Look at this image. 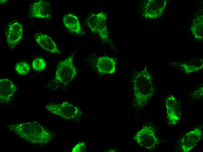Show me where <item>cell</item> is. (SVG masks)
I'll list each match as a JSON object with an SVG mask.
<instances>
[{"label": "cell", "instance_id": "cell-11", "mask_svg": "<svg viewBox=\"0 0 203 152\" xmlns=\"http://www.w3.org/2000/svg\"><path fill=\"white\" fill-rule=\"evenodd\" d=\"M23 27L18 22L8 25L6 32V39L9 46L13 49L21 39L23 34Z\"/></svg>", "mask_w": 203, "mask_h": 152}, {"label": "cell", "instance_id": "cell-1", "mask_svg": "<svg viewBox=\"0 0 203 152\" xmlns=\"http://www.w3.org/2000/svg\"><path fill=\"white\" fill-rule=\"evenodd\" d=\"M10 131L26 142L33 144L43 145L50 141L54 134L37 122H26L9 125Z\"/></svg>", "mask_w": 203, "mask_h": 152}, {"label": "cell", "instance_id": "cell-19", "mask_svg": "<svg viewBox=\"0 0 203 152\" xmlns=\"http://www.w3.org/2000/svg\"><path fill=\"white\" fill-rule=\"evenodd\" d=\"M46 66V63L44 59L42 58H38L33 60L32 66L34 70L41 71L44 70Z\"/></svg>", "mask_w": 203, "mask_h": 152}, {"label": "cell", "instance_id": "cell-14", "mask_svg": "<svg viewBox=\"0 0 203 152\" xmlns=\"http://www.w3.org/2000/svg\"><path fill=\"white\" fill-rule=\"evenodd\" d=\"M64 25L70 32L78 35L84 34L78 17L73 13H67L64 16Z\"/></svg>", "mask_w": 203, "mask_h": 152}, {"label": "cell", "instance_id": "cell-13", "mask_svg": "<svg viewBox=\"0 0 203 152\" xmlns=\"http://www.w3.org/2000/svg\"><path fill=\"white\" fill-rule=\"evenodd\" d=\"M35 39L36 42L42 49L52 53L60 54L56 44L48 35L39 32L35 34Z\"/></svg>", "mask_w": 203, "mask_h": 152}, {"label": "cell", "instance_id": "cell-6", "mask_svg": "<svg viewBox=\"0 0 203 152\" xmlns=\"http://www.w3.org/2000/svg\"><path fill=\"white\" fill-rule=\"evenodd\" d=\"M134 139L140 146L148 150L155 149L160 144L154 128L150 126H145L139 131Z\"/></svg>", "mask_w": 203, "mask_h": 152}, {"label": "cell", "instance_id": "cell-7", "mask_svg": "<svg viewBox=\"0 0 203 152\" xmlns=\"http://www.w3.org/2000/svg\"><path fill=\"white\" fill-rule=\"evenodd\" d=\"M167 116L169 125H175L179 121L181 112L180 106L175 97L169 94L165 100Z\"/></svg>", "mask_w": 203, "mask_h": 152}, {"label": "cell", "instance_id": "cell-2", "mask_svg": "<svg viewBox=\"0 0 203 152\" xmlns=\"http://www.w3.org/2000/svg\"><path fill=\"white\" fill-rule=\"evenodd\" d=\"M134 104L140 108H144L153 95L155 88L151 75L146 66L136 74L133 80Z\"/></svg>", "mask_w": 203, "mask_h": 152}, {"label": "cell", "instance_id": "cell-8", "mask_svg": "<svg viewBox=\"0 0 203 152\" xmlns=\"http://www.w3.org/2000/svg\"><path fill=\"white\" fill-rule=\"evenodd\" d=\"M167 5L165 0H147L144 6L143 15L146 18H158L161 15Z\"/></svg>", "mask_w": 203, "mask_h": 152}, {"label": "cell", "instance_id": "cell-10", "mask_svg": "<svg viewBox=\"0 0 203 152\" xmlns=\"http://www.w3.org/2000/svg\"><path fill=\"white\" fill-rule=\"evenodd\" d=\"M29 13L33 18L49 20L51 18L52 7L46 1L39 0L31 5Z\"/></svg>", "mask_w": 203, "mask_h": 152}, {"label": "cell", "instance_id": "cell-4", "mask_svg": "<svg viewBox=\"0 0 203 152\" xmlns=\"http://www.w3.org/2000/svg\"><path fill=\"white\" fill-rule=\"evenodd\" d=\"M50 113L65 120L79 121L82 115L81 110L67 101L48 103L45 106Z\"/></svg>", "mask_w": 203, "mask_h": 152}, {"label": "cell", "instance_id": "cell-5", "mask_svg": "<svg viewBox=\"0 0 203 152\" xmlns=\"http://www.w3.org/2000/svg\"><path fill=\"white\" fill-rule=\"evenodd\" d=\"M107 14L103 12L91 14L87 20V25L93 33L97 34L107 43H110L106 24Z\"/></svg>", "mask_w": 203, "mask_h": 152}, {"label": "cell", "instance_id": "cell-20", "mask_svg": "<svg viewBox=\"0 0 203 152\" xmlns=\"http://www.w3.org/2000/svg\"><path fill=\"white\" fill-rule=\"evenodd\" d=\"M86 151V146L84 141H82L77 144L73 148L72 152H85Z\"/></svg>", "mask_w": 203, "mask_h": 152}, {"label": "cell", "instance_id": "cell-16", "mask_svg": "<svg viewBox=\"0 0 203 152\" xmlns=\"http://www.w3.org/2000/svg\"><path fill=\"white\" fill-rule=\"evenodd\" d=\"M192 34L198 40L203 39V14L197 13L193 20L191 27Z\"/></svg>", "mask_w": 203, "mask_h": 152}, {"label": "cell", "instance_id": "cell-18", "mask_svg": "<svg viewBox=\"0 0 203 152\" xmlns=\"http://www.w3.org/2000/svg\"><path fill=\"white\" fill-rule=\"evenodd\" d=\"M15 70L20 75H25L29 71L30 67L29 64L24 61L18 63L15 65Z\"/></svg>", "mask_w": 203, "mask_h": 152}, {"label": "cell", "instance_id": "cell-15", "mask_svg": "<svg viewBox=\"0 0 203 152\" xmlns=\"http://www.w3.org/2000/svg\"><path fill=\"white\" fill-rule=\"evenodd\" d=\"M116 64L113 58L108 56H100L98 58L96 66L99 73L112 74L115 71Z\"/></svg>", "mask_w": 203, "mask_h": 152}, {"label": "cell", "instance_id": "cell-17", "mask_svg": "<svg viewBox=\"0 0 203 152\" xmlns=\"http://www.w3.org/2000/svg\"><path fill=\"white\" fill-rule=\"evenodd\" d=\"M190 63H183L181 64L180 69L184 72L190 73L196 71L201 69L203 67V65L195 64L193 63L191 64Z\"/></svg>", "mask_w": 203, "mask_h": 152}, {"label": "cell", "instance_id": "cell-9", "mask_svg": "<svg viewBox=\"0 0 203 152\" xmlns=\"http://www.w3.org/2000/svg\"><path fill=\"white\" fill-rule=\"evenodd\" d=\"M203 134L202 130L200 128H196L186 133L181 141V151L188 152L191 150L200 141Z\"/></svg>", "mask_w": 203, "mask_h": 152}, {"label": "cell", "instance_id": "cell-3", "mask_svg": "<svg viewBox=\"0 0 203 152\" xmlns=\"http://www.w3.org/2000/svg\"><path fill=\"white\" fill-rule=\"evenodd\" d=\"M75 52L58 63L54 77L51 82L52 88L56 89L65 86L76 76L77 71L73 63Z\"/></svg>", "mask_w": 203, "mask_h": 152}, {"label": "cell", "instance_id": "cell-12", "mask_svg": "<svg viewBox=\"0 0 203 152\" xmlns=\"http://www.w3.org/2000/svg\"><path fill=\"white\" fill-rule=\"evenodd\" d=\"M18 87L10 79L4 78L0 79V102L8 103L12 100Z\"/></svg>", "mask_w": 203, "mask_h": 152}]
</instances>
